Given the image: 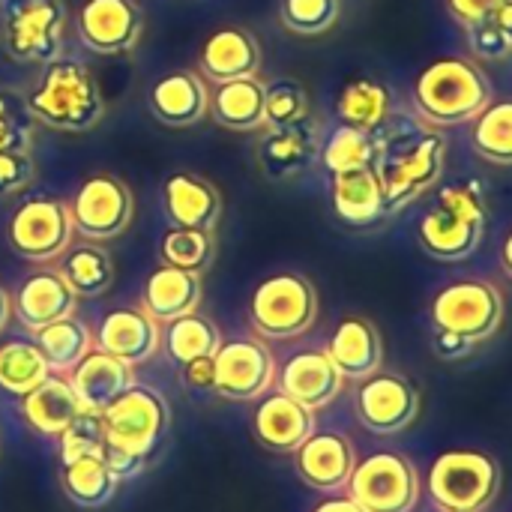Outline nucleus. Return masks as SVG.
I'll list each match as a JSON object with an SVG mask.
<instances>
[{
	"label": "nucleus",
	"instance_id": "nucleus-9",
	"mask_svg": "<svg viewBox=\"0 0 512 512\" xmlns=\"http://www.w3.org/2000/svg\"><path fill=\"white\" fill-rule=\"evenodd\" d=\"M72 213L69 204L51 195H33L21 201L6 222V243L15 255L33 264L57 261L72 246Z\"/></svg>",
	"mask_w": 512,
	"mask_h": 512
},
{
	"label": "nucleus",
	"instance_id": "nucleus-16",
	"mask_svg": "<svg viewBox=\"0 0 512 512\" xmlns=\"http://www.w3.org/2000/svg\"><path fill=\"white\" fill-rule=\"evenodd\" d=\"M318 150H321L318 123L306 114L291 123L264 126L255 156L267 180H288L303 174L318 159Z\"/></svg>",
	"mask_w": 512,
	"mask_h": 512
},
{
	"label": "nucleus",
	"instance_id": "nucleus-42",
	"mask_svg": "<svg viewBox=\"0 0 512 512\" xmlns=\"http://www.w3.org/2000/svg\"><path fill=\"white\" fill-rule=\"evenodd\" d=\"M264 114L267 126L291 123L309 114V93L297 78H279L273 84H264Z\"/></svg>",
	"mask_w": 512,
	"mask_h": 512
},
{
	"label": "nucleus",
	"instance_id": "nucleus-26",
	"mask_svg": "<svg viewBox=\"0 0 512 512\" xmlns=\"http://www.w3.org/2000/svg\"><path fill=\"white\" fill-rule=\"evenodd\" d=\"M162 201L171 225L177 228H198V231H216L222 219V195L219 189L189 171H177L162 186Z\"/></svg>",
	"mask_w": 512,
	"mask_h": 512
},
{
	"label": "nucleus",
	"instance_id": "nucleus-41",
	"mask_svg": "<svg viewBox=\"0 0 512 512\" xmlns=\"http://www.w3.org/2000/svg\"><path fill=\"white\" fill-rule=\"evenodd\" d=\"M279 18L285 30L300 36L327 33L339 18V0H282Z\"/></svg>",
	"mask_w": 512,
	"mask_h": 512
},
{
	"label": "nucleus",
	"instance_id": "nucleus-47",
	"mask_svg": "<svg viewBox=\"0 0 512 512\" xmlns=\"http://www.w3.org/2000/svg\"><path fill=\"white\" fill-rule=\"evenodd\" d=\"M474 342H468V339H462V336H456V333H447V330H435V336H432V351L441 357V360H465L468 354H474Z\"/></svg>",
	"mask_w": 512,
	"mask_h": 512
},
{
	"label": "nucleus",
	"instance_id": "nucleus-24",
	"mask_svg": "<svg viewBox=\"0 0 512 512\" xmlns=\"http://www.w3.org/2000/svg\"><path fill=\"white\" fill-rule=\"evenodd\" d=\"M258 66H261V45L243 27H222L210 33L198 54V72L213 84L252 78Z\"/></svg>",
	"mask_w": 512,
	"mask_h": 512
},
{
	"label": "nucleus",
	"instance_id": "nucleus-50",
	"mask_svg": "<svg viewBox=\"0 0 512 512\" xmlns=\"http://www.w3.org/2000/svg\"><path fill=\"white\" fill-rule=\"evenodd\" d=\"M12 321V297L6 294V288H0V333L9 327Z\"/></svg>",
	"mask_w": 512,
	"mask_h": 512
},
{
	"label": "nucleus",
	"instance_id": "nucleus-22",
	"mask_svg": "<svg viewBox=\"0 0 512 512\" xmlns=\"http://www.w3.org/2000/svg\"><path fill=\"white\" fill-rule=\"evenodd\" d=\"M135 366L93 348L66 378L84 408V414L99 417L117 396H123L135 384Z\"/></svg>",
	"mask_w": 512,
	"mask_h": 512
},
{
	"label": "nucleus",
	"instance_id": "nucleus-21",
	"mask_svg": "<svg viewBox=\"0 0 512 512\" xmlns=\"http://www.w3.org/2000/svg\"><path fill=\"white\" fill-rule=\"evenodd\" d=\"M324 351L345 381H363L384 366V339L363 315L342 318Z\"/></svg>",
	"mask_w": 512,
	"mask_h": 512
},
{
	"label": "nucleus",
	"instance_id": "nucleus-6",
	"mask_svg": "<svg viewBox=\"0 0 512 512\" xmlns=\"http://www.w3.org/2000/svg\"><path fill=\"white\" fill-rule=\"evenodd\" d=\"M318 321V291L300 273H276L249 297V324L264 342H288Z\"/></svg>",
	"mask_w": 512,
	"mask_h": 512
},
{
	"label": "nucleus",
	"instance_id": "nucleus-7",
	"mask_svg": "<svg viewBox=\"0 0 512 512\" xmlns=\"http://www.w3.org/2000/svg\"><path fill=\"white\" fill-rule=\"evenodd\" d=\"M501 492V465L480 450L441 453L429 468V495L441 510L483 512Z\"/></svg>",
	"mask_w": 512,
	"mask_h": 512
},
{
	"label": "nucleus",
	"instance_id": "nucleus-12",
	"mask_svg": "<svg viewBox=\"0 0 512 512\" xmlns=\"http://www.w3.org/2000/svg\"><path fill=\"white\" fill-rule=\"evenodd\" d=\"M276 357L264 339H231L213 354V393L228 402H258L276 387Z\"/></svg>",
	"mask_w": 512,
	"mask_h": 512
},
{
	"label": "nucleus",
	"instance_id": "nucleus-39",
	"mask_svg": "<svg viewBox=\"0 0 512 512\" xmlns=\"http://www.w3.org/2000/svg\"><path fill=\"white\" fill-rule=\"evenodd\" d=\"M216 255V240L213 231H198V228H177L171 225L162 240H159V258L168 267L204 273L213 264Z\"/></svg>",
	"mask_w": 512,
	"mask_h": 512
},
{
	"label": "nucleus",
	"instance_id": "nucleus-38",
	"mask_svg": "<svg viewBox=\"0 0 512 512\" xmlns=\"http://www.w3.org/2000/svg\"><path fill=\"white\" fill-rule=\"evenodd\" d=\"M375 132L339 123L333 126V132L321 141L318 159L330 174H342V171H354V168H372L375 162Z\"/></svg>",
	"mask_w": 512,
	"mask_h": 512
},
{
	"label": "nucleus",
	"instance_id": "nucleus-4",
	"mask_svg": "<svg viewBox=\"0 0 512 512\" xmlns=\"http://www.w3.org/2000/svg\"><path fill=\"white\" fill-rule=\"evenodd\" d=\"M492 99V81L471 57L432 60L414 81V105L432 126H459L474 120Z\"/></svg>",
	"mask_w": 512,
	"mask_h": 512
},
{
	"label": "nucleus",
	"instance_id": "nucleus-33",
	"mask_svg": "<svg viewBox=\"0 0 512 512\" xmlns=\"http://www.w3.org/2000/svg\"><path fill=\"white\" fill-rule=\"evenodd\" d=\"M57 273L66 279V285L75 291L78 300L102 297L114 285V261H111L108 249L102 243H90V240L69 246L60 255Z\"/></svg>",
	"mask_w": 512,
	"mask_h": 512
},
{
	"label": "nucleus",
	"instance_id": "nucleus-46",
	"mask_svg": "<svg viewBox=\"0 0 512 512\" xmlns=\"http://www.w3.org/2000/svg\"><path fill=\"white\" fill-rule=\"evenodd\" d=\"M504 3L507 0H447V9L462 27H471V24L483 21L486 15H492Z\"/></svg>",
	"mask_w": 512,
	"mask_h": 512
},
{
	"label": "nucleus",
	"instance_id": "nucleus-48",
	"mask_svg": "<svg viewBox=\"0 0 512 512\" xmlns=\"http://www.w3.org/2000/svg\"><path fill=\"white\" fill-rule=\"evenodd\" d=\"M180 369H183V381L189 390H213V357L192 360Z\"/></svg>",
	"mask_w": 512,
	"mask_h": 512
},
{
	"label": "nucleus",
	"instance_id": "nucleus-19",
	"mask_svg": "<svg viewBox=\"0 0 512 512\" xmlns=\"http://www.w3.org/2000/svg\"><path fill=\"white\" fill-rule=\"evenodd\" d=\"M312 432H315V411L303 408L300 402H294L279 390L261 396L252 411V435L270 453L294 456Z\"/></svg>",
	"mask_w": 512,
	"mask_h": 512
},
{
	"label": "nucleus",
	"instance_id": "nucleus-29",
	"mask_svg": "<svg viewBox=\"0 0 512 512\" xmlns=\"http://www.w3.org/2000/svg\"><path fill=\"white\" fill-rule=\"evenodd\" d=\"M21 417L36 435L60 438L72 423H78L84 417V408H81L69 378L51 372L36 390L21 396Z\"/></svg>",
	"mask_w": 512,
	"mask_h": 512
},
{
	"label": "nucleus",
	"instance_id": "nucleus-49",
	"mask_svg": "<svg viewBox=\"0 0 512 512\" xmlns=\"http://www.w3.org/2000/svg\"><path fill=\"white\" fill-rule=\"evenodd\" d=\"M312 512H366V510H363L351 495H342V498H339V495H330L327 501H321V504H318Z\"/></svg>",
	"mask_w": 512,
	"mask_h": 512
},
{
	"label": "nucleus",
	"instance_id": "nucleus-14",
	"mask_svg": "<svg viewBox=\"0 0 512 512\" xmlns=\"http://www.w3.org/2000/svg\"><path fill=\"white\" fill-rule=\"evenodd\" d=\"M357 420L375 435H399L405 432L420 414V393L417 387L396 372H375L360 381L354 393Z\"/></svg>",
	"mask_w": 512,
	"mask_h": 512
},
{
	"label": "nucleus",
	"instance_id": "nucleus-11",
	"mask_svg": "<svg viewBox=\"0 0 512 512\" xmlns=\"http://www.w3.org/2000/svg\"><path fill=\"white\" fill-rule=\"evenodd\" d=\"M63 24V0H6L3 48L21 63H48L60 54Z\"/></svg>",
	"mask_w": 512,
	"mask_h": 512
},
{
	"label": "nucleus",
	"instance_id": "nucleus-10",
	"mask_svg": "<svg viewBox=\"0 0 512 512\" xmlns=\"http://www.w3.org/2000/svg\"><path fill=\"white\" fill-rule=\"evenodd\" d=\"M348 492L366 512H414L420 501V474L408 456L384 450L357 462Z\"/></svg>",
	"mask_w": 512,
	"mask_h": 512
},
{
	"label": "nucleus",
	"instance_id": "nucleus-52",
	"mask_svg": "<svg viewBox=\"0 0 512 512\" xmlns=\"http://www.w3.org/2000/svg\"><path fill=\"white\" fill-rule=\"evenodd\" d=\"M441 512H453V510H441Z\"/></svg>",
	"mask_w": 512,
	"mask_h": 512
},
{
	"label": "nucleus",
	"instance_id": "nucleus-43",
	"mask_svg": "<svg viewBox=\"0 0 512 512\" xmlns=\"http://www.w3.org/2000/svg\"><path fill=\"white\" fill-rule=\"evenodd\" d=\"M33 147V117L24 105V96L0 90V153L30 150Z\"/></svg>",
	"mask_w": 512,
	"mask_h": 512
},
{
	"label": "nucleus",
	"instance_id": "nucleus-25",
	"mask_svg": "<svg viewBox=\"0 0 512 512\" xmlns=\"http://www.w3.org/2000/svg\"><path fill=\"white\" fill-rule=\"evenodd\" d=\"M147 105H150V114L159 123L183 129V126H195L207 114L210 90H207V81L198 72L177 69V72L162 75L150 87Z\"/></svg>",
	"mask_w": 512,
	"mask_h": 512
},
{
	"label": "nucleus",
	"instance_id": "nucleus-27",
	"mask_svg": "<svg viewBox=\"0 0 512 512\" xmlns=\"http://www.w3.org/2000/svg\"><path fill=\"white\" fill-rule=\"evenodd\" d=\"M204 297V285H201V273L192 270H180V267H156L147 282H144V294H141V309L156 321V324H171L183 315L198 312Z\"/></svg>",
	"mask_w": 512,
	"mask_h": 512
},
{
	"label": "nucleus",
	"instance_id": "nucleus-30",
	"mask_svg": "<svg viewBox=\"0 0 512 512\" xmlns=\"http://www.w3.org/2000/svg\"><path fill=\"white\" fill-rule=\"evenodd\" d=\"M207 111L213 120L225 129L234 132H255L267 126L264 114V84L252 78H237V81H222L210 90V105Z\"/></svg>",
	"mask_w": 512,
	"mask_h": 512
},
{
	"label": "nucleus",
	"instance_id": "nucleus-8",
	"mask_svg": "<svg viewBox=\"0 0 512 512\" xmlns=\"http://www.w3.org/2000/svg\"><path fill=\"white\" fill-rule=\"evenodd\" d=\"M429 318L435 330H447L480 345L504 324V294L486 279H459L432 297Z\"/></svg>",
	"mask_w": 512,
	"mask_h": 512
},
{
	"label": "nucleus",
	"instance_id": "nucleus-13",
	"mask_svg": "<svg viewBox=\"0 0 512 512\" xmlns=\"http://www.w3.org/2000/svg\"><path fill=\"white\" fill-rule=\"evenodd\" d=\"M69 213H72V225L78 237L90 243H105V240L120 237L129 228L135 204H132L129 186L120 177L93 174L78 186L75 201L69 204Z\"/></svg>",
	"mask_w": 512,
	"mask_h": 512
},
{
	"label": "nucleus",
	"instance_id": "nucleus-37",
	"mask_svg": "<svg viewBox=\"0 0 512 512\" xmlns=\"http://www.w3.org/2000/svg\"><path fill=\"white\" fill-rule=\"evenodd\" d=\"M162 339H165V354L177 366H186V363L201 360V357H213L222 345L219 327L210 318H204L201 312H192V315L171 321Z\"/></svg>",
	"mask_w": 512,
	"mask_h": 512
},
{
	"label": "nucleus",
	"instance_id": "nucleus-40",
	"mask_svg": "<svg viewBox=\"0 0 512 512\" xmlns=\"http://www.w3.org/2000/svg\"><path fill=\"white\" fill-rule=\"evenodd\" d=\"M468 45L480 60H504L512 54V0L498 6L483 21L465 27Z\"/></svg>",
	"mask_w": 512,
	"mask_h": 512
},
{
	"label": "nucleus",
	"instance_id": "nucleus-36",
	"mask_svg": "<svg viewBox=\"0 0 512 512\" xmlns=\"http://www.w3.org/2000/svg\"><path fill=\"white\" fill-rule=\"evenodd\" d=\"M51 375L48 360L36 348V342L12 339L0 345V390L9 396H27Z\"/></svg>",
	"mask_w": 512,
	"mask_h": 512
},
{
	"label": "nucleus",
	"instance_id": "nucleus-23",
	"mask_svg": "<svg viewBox=\"0 0 512 512\" xmlns=\"http://www.w3.org/2000/svg\"><path fill=\"white\" fill-rule=\"evenodd\" d=\"M96 345L99 351L129 366H141L156 357L162 345V330L144 309H114L102 318Z\"/></svg>",
	"mask_w": 512,
	"mask_h": 512
},
{
	"label": "nucleus",
	"instance_id": "nucleus-15",
	"mask_svg": "<svg viewBox=\"0 0 512 512\" xmlns=\"http://www.w3.org/2000/svg\"><path fill=\"white\" fill-rule=\"evenodd\" d=\"M144 33L135 0H84L78 9V39L96 54H126Z\"/></svg>",
	"mask_w": 512,
	"mask_h": 512
},
{
	"label": "nucleus",
	"instance_id": "nucleus-5",
	"mask_svg": "<svg viewBox=\"0 0 512 512\" xmlns=\"http://www.w3.org/2000/svg\"><path fill=\"white\" fill-rule=\"evenodd\" d=\"M96 420L105 438V450L132 456L147 465L171 432V408L162 393L138 384L117 396Z\"/></svg>",
	"mask_w": 512,
	"mask_h": 512
},
{
	"label": "nucleus",
	"instance_id": "nucleus-31",
	"mask_svg": "<svg viewBox=\"0 0 512 512\" xmlns=\"http://www.w3.org/2000/svg\"><path fill=\"white\" fill-rule=\"evenodd\" d=\"M60 489L63 495L81 507V510H99L108 507L117 495V477L111 474L105 456H81V459H69L60 462Z\"/></svg>",
	"mask_w": 512,
	"mask_h": 512
},
{
	"label": "nucleus",
	"instance_id": "nucleus-45",
	"mask_svg": "<svg viewBox=\"0 0 512 512\" xmlns=\"http://www.w3.org/2000/svg\"><path fill=\"white\" fill-rule=\"evenodd\" d=\"M33 174H36V162H33L30 150H6V153H0V198L27 189Z\"/></svg>",
	"mask_w": 512,
	"mask_h": 512
},
{
	"label": "nucleus",
	"instance_id": "nucleus-35",
	"mask_svg": "<svg viewBox=\"0 0 512 512\" xmlns=\"http://www.w3.org/2000/svg\"><path fill=\"white\" fill-rule=\"evenodd\" d=\"M474 150L492 165H512V96H492L474 117Z\"/></svg>",
	"mask_w": 512,
	"mask_h": 512
},
{
	"label": "nucleus",
	"instance_id": "nucleus-2",
	"mask_svg": "<svg viewBox=\"0 0 512 512\" xmlns=\"http://www.w3.org/2000/svg\"><path fill=\"white\" fill-rule=\"evenodd\" d=\"M489 201L480 177H459L447 183L417 225L423 252L435 261H465L477 252L486 231Z\"/></svg>",
	"mask_w": 512,
	"mask_h": 512
},
{
	"label": "nucleus",
	"instance_id": "nucleus-51",
	"mask_svg": "<svg viewBox=\"0 0 512 512\" xmlns=\"http://www.w3.org/2000/svg\"><path fill=\"white\" fill-rule=\"evenodd\" d=\"M501 267H504V273L512 279V228L507 231L504 243H501Z\"/></svg>",
	"mask_w": 512,
	"mask_h": 512
},
{
	"label": "nucleus",
	"instance_id": "nucleus-28",
	"mask_svg": "<svg viewBox=\"0 0 512 512\" xmlns=\"http://www.w3.org/2000/svg\"><path fill=\"white\" fill-rule=\"evenodd\" d=\"M330 198L339 222L351 228H372L384 219H390L384 186L375 174V168H354L333 174Z\"/></svg>",
	"mask_w": 512,
	"mask_h": 512
},
{
	"label": "nucleus",
	"instance_id": "nucleus-3",
	"mask_svg": "<svg viewBox=\"0 0 512 512\" xmlns=\"http://www.w3.org/2000/svg\"><path fill=\"white\" fill-rule=\"evenodd\" d=\"M30 117L60 132H87L105 117V99L93 72L69 57L45 63L39 84L24 96Z\"/></svg>",
	"mask_w": 512,
	"mask_h": 512
},
{
	"label": "nucleus",
	"instance_id": "nucleus-17",
	"mask_svg": "<svg viewBox=\"0 0 512 512\" xmlns=\"http://www.w3.org/2000/svg\"><path fill=\"white\" fill-rule=\"evenodd\" d=\"M357 468V453L351 438L339 432H312L294 453L297 477L315 492H342Z\"/></svg>",
	"mask_w": 512,
	"mask_h": 512
},
{
	"label": "nucleus",
	"instance_id": "nucleus-34",
	"mask_svg": "<svg viewBox=\"0 0 512 512\" xmlns=\"http://www.w3.org/2000/svg\"><path fill=\"white\" fill-rule=\"evenodd\" d=\"M33 342L42 351V357L48 360L51 372H57V375H69L93 351V336H90L87 324L78 321L75 315L36 330Z\"/></svg>",
	"mask_w": 512,
	"mask_h": 512
},
{
	"label": "nucleus",
	"instance_id": "nucleus-18",
	"mask_svg": "<svg viewBox=\"0 0 512 512\" xmlns=\"http://www.w3.org/2000/svg\"><path fill=\"white\" fill-rule=\"evenodd\" d=\"M276 390L309 411H321L342 396L345 378L327 351H300L276 369Z\"/></svg>",
	"mask_w": 512,
	"mask_h": 512
},
{
	"label": "nucleus",
	"instance_id": "nucleus-20",
	"mask_svg": "<svg viewBox=\"0 0 512 512\" xmlns=\"http://www.w3.org/2000/svg\"><path fill=\"white\" fill-rule=\"evenodd\" d=\"M75 309H78V297L57 270L30 273L12 297V315L30 333L75 315Z\"/></svg>",
	"mask_w": 512,
	"mask_h": 512
},
{
	"label": "nucleus",
	"instance_id": "nucleus-44",
	"mask_svg": "<svg viewBox=\"0 0 512 512\" xmlns=\"http://www.w3.org/2000/svg\"><path fill=\"white\" fill-rule=\"evenodd\" d=\"M57 441H60V462L81 459V456H105V438L93 414H84Z\"/></svg>",
	"mask_w": 512,
	"mask_h": 512
},
{
	"label": "nucleus",
	"instance_id": "nucleus-32",
	"mask_svg": "<svg viewBox=\"0 0 512 512\" xmlns=\"http://www.w3.org/2000/svg\"><path fill=\"white\" fill-rule=\"evenodd\" d=\"M393 111V96L390 87L372 75H354L342 84L336 96V114L339 123L375 132Z\"/></svg>",
	"mask_w": 512,
	"mask_h": 512
},
{
	"label": "nucleus",
	"instance_id": "nucleus-1",
	"mask_svg": "<svg viewBox=\"0 0 512 512\" xmlns=\"http://www.w3.org/2000/svg\"><path fill=\"white\" fill-rule=\"evenodd\" d=\"M375 147L378 153L372 168L384 186L390 216H396L420 195H426L444 174V135L432 123L414 120L405 111H390V117L375 129Z\"/></svg>",
	"mask_w": 512,
	"mask_h": 512
}]
</instances>
